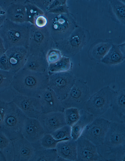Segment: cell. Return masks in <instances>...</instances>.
Returning a JSON list of instances; mask_svg holds the SVG:
<instances>
[{
    "mask_svg": "<svg viewBox=\"0 0 125 161\" xmlns=\"http://www.w3.org/2000/svg\"><path fill=\"white\" fill-rule=\"evenodd\" d=\"M11 101L28 117L37 119L42 113L39 98L15 93Z\"/></svg>",
    "mask_w": 125,
    "mask_h": 161,
    "instance_id": "8",
    "label": "cell"
},
{
    "mask_svg": "<svg viewBox=\"0 0 125 161\" xmlns=\"http://www.w3.org/2000/svg\"><path fill=\"white\" fill-rule=\"evenodd\" d=\"M124 44L118 45L113 44L108 52L101 60V62L110 65H115L123 62L125 59Z\"/></svg>",
    "mask_w": 125,
    "mask_h": 161,
    "instance_id": "21",
    "label": "cell"
},
{
    "mask_svg": "<svg viewBox=\"0 0 125 161\" xmlns=\"http://www.w3.org/2000/svg\"><path fill=\"white\" fill-rule=\"evenodd\" d=\"M1 150L0 149V161H7L4 154Z\"/></svg>",
    "mask_w": 125,
    "mask_h": 161,
    "instance_id": "37",
    "label": "cell"
},
{
    "mask_svg": "<svg viewBox=\"0 0 125 161\" xmlns=\"http://www.w3.org/2000/svg\"><path fill=\"white\" fill-rule=\"evenodd\" d=\"M8 102L0 99V127L3 122L7 110Z\"/></svg>",
    "mask_w": 125,
    "mask_h": 161,
    "instance_id": "32",
    "label": "cell"
},
{
    "mask_svg": "<svg viewBox=\"0 0 125 161\" xmlns=\"http://www.w3.org/2000/svg\"><path fill=\"white\" fill-rule=\"evenodd\" d=\"M37 119L41 124L45 133L51 134L66 125L63 112L42 113Z\"/></svg>",
    "mask_w": 125,
    "mask_h": 161,
    "instance_id": "14",
    "label": "cell"
},
{
    "mask_svg": "<svg viewBox=\"0 0 125 161\" xmlns=\"http://www.w3.org/2000/svg\"><path fill=\"white\" fill-rule=\"evenodd\" d=\"M71 127L66 125L51 134L55 139L61 140L66 138H71Z\"/></svg>",
    "mask_w": 125,
    "mask_h": 161,
    "instance_id": "29",
    "label": "cell"
},
{
    "mask_svg": "<svg viewBox=\"0 0 125 161\" xmlns=\"http://www.w3.org/2000/svg\"><path fill=\"white\" fill-rule=\"evenodd\" d=\"M25 5L18 1L10 3L5 10L6 18L15 23H23L27 18Z\"/></svg>",
    "mask_w": 125,
    "mask_h": 161,
    "instance_id": "17",
    "label": "cell"
},
{
    "mask_svg": "<svg viewBox=\"0 0 125 161\" xmlns=\"http://www.w3.org/2000/svg\"><path fill=\"white\" fill-rule=\"evenodd\" d=\"M110 122L105 118L97 117L87 125L81 136L97 146L103 145Z\"/></svg>",
    "mask_w": 125,
    "mask_h": 161,
    "instance_id": "7",
    "label": "cell"
},
{
    "mask_svg": "<svg viewBox=\"0 0 125 161\" xmlns=\"http://www.w3.org/2000/svg\"><path fill=\"white\" fill-rule=\"evenodd\" d=\"M39 99L42 113L64 112L65 108L62 101L49 87L42 93Z\"/></svg>",
    "mask_w": 125,
    "mask_h": 161,
    "instance_id": "12",
    "label": "cell"
},
{
    "mask_svg": "<svg viewBox=\"0 0 125 161\" xmlns=\"http://www.w3.org/2000/svg\"><path fill=\"white\" fill-rule=\"evenodd\" d=\"M15 73L0 69V93L10 89L11 83Z\"/></svg>",
    "mask_w": 125,
    "mask_h": 161,
    "instance_id": "28",
    "label": "cell"
},
{
    "mask_svg": "<svg viewBox=\"0 0 125 161\" xmlns=\"http://www.w3.org/2000/svg\"><path fill=\"white\" fill-rule=\"evenodd\" d=\"M76 141L78 161H103L97 146L89 140L81 136Z\"/></svg>",
    "mask_w": 125,
    "mask_h": 161,
    "instance_id": "10",
    "label": "cell"
},
{
    "mask_svg": "<svg viewBox=\"0 0 125 161\" xmlns=\"http://www.w3.org/2000/svg\"><path fill=\"white\" fill-rule=\"evenodd\" d=\"M49 76L22 68L15 73L10 89L15 93L39 98L48 87Z\"/></svg>",
    "mask_w": 125,
    "mask_h": 161,
    "instance_id": "1",
    "label": "cell"
},
{
    "mask_svg": "<svg viewBox=\"0 0 125 161\" xmlns=\"http://www.w3.org/2000/svg\"><path fill=\"white\" fill-rule=\"evenodd\" d=\"M97 148L103 161H125V144L113 147L102 145L97 146Z\"/></svg>",
    "mask_w": 125,
    "mask_h": 161,
    "instance_id": "16",
    "label": "cell"
},
{
    "mask_svg": "<svg viewBox=\"0 0 125 161\" xmlns=\"http://www.w3.org/2000/svg\"><path fill=\"white\" fill-rule=\"evenodd\" d=\"M10 142V141L6 136L0 132V149L7 147Z\"/></svg>",
    "mask_w": 125,
    "mask_h": 161,
    "instance_id": "33",
    "label": "cell"
},
{
    "mask_svg": "<svg viewBox=\"0 0 125 161\" xmlns=\"http://www.w3.org/2000/svg\"><path fill=\"white\" fill-rule=\"evenodd\" d=\"M27 117L11 101L8 102L7 110L0 132L11 141L22 135V131Z\"/></svg>",
    "mask_w": 125,
    "mask_h": 161,
    "instance_id": "2",
    "label": "cell"
},
{
    "mask_svg": "<svg viewBox=\"0 0 125 161\" xmlns=\"http://www.w3.org/2000/svg\"><path fill=\"white\" fill-rule=\"evenodd\" d=\"M63 57L60 51L53 50L48 51L46 57L49 65L54 64L61 59Z\"/></svg>",
    "mask_w": 125,
    "mask_h": 161,
    "instance_id": "30",
    "label": "cell"
},
{
    "mask_svg": "<svg viewBox=\"0 0 125 161\" xmlns=\"http://www.w3.org/2000/svg\"><path fill=\"white\" fill-rule=\"evenodd\" d=\"M11 152L13 161H30L35 149L22 136L12 141Z\"/></svg>",
    "mask_w": 125,
    "mask_h": 161,
    "instance_id": "9",
    "label": "cell"
},
{
    "mask_svg": "<svg viewBox=\"0 0 125 161\" xmlns=\"http://www.w3.org/2000/svg\"><path fill=\"white\" fill-rule=\"evenodd\" d=\"M111 40L97 39L90 46L88 55L91 58L101 60L108 52L113 44Z\"/></svg>",
    "mask_w": 125,
    "mask_h": 161,
    "instance_id": "20",
    "label": "cell"
},
{
    "mask_svg": "<svg viewBox=\"0 0 125 161\" xmlns=\"http://www.w3.org/2000/svg\"><path fill=\"white\" fill-rule=\"evenodd\" d=\"M49 64L46 56L29 55L22 68L35 72L49 74Z\"/></svg>",
    "mask_w": 125,
    "mask_h": 161,
    "instance_id": "19",
    "label": "cell"
},
{
    "mask_svg": "<svg viewBox=\"0 0 125 161\" xmlns=\"http://www.w3.org/2000/svg\"><path fill=\"white\" fill-rule=\"evenodd\" d=\"M80 110L73 107L65 109L63 113L66 125L72 127L78 121L80 116Z\"/></svg>",
    "mask_w": 125,
    "mask_h": 161,
    "instance_id": "27",
    "label": "cell"
},
{
    "mask_svg": "<svg viewBox=\"0 0 125 161\" xmlns=\"http://www.w3.org/2000/svg\"><path fill=\"white\" fill-rule=\"evenodd\" d=\"M45 134L41 123L37 119L27 117L23 127L22 135L33 145L38 143Z\"/></svg>",
    "mask_w": 125,
    "mask_h": 161,
    "instance_id": "13",
    "label": "cell"
},
{
    "mask_svg": "<svg viewBox=\"0 0 125 161\" xmlns=\"http://www.w3.org/2000/svg\"><path fill=\"white\" fill-rule=\"evenodd\" d=\"M80 116L78 121L71 127V139L76 141L85 127L93 120L94 116L83 110H80Z\"/></svg>",
    "mask_w": 125,
    "mask_h": 161,
    "instance_id": "23",
    "label": "cell"
},
{
    "mask_svg": "<svg viewBox=\"0 0 125 161\" xmlns=\"http://www.w3.org/2000/svg\"><path fill=\"white\" fill-rule=\"evenodd\" d=\"M115 92L108 86L103 88L89 98L84 104L83 110L94 117H99L111 107Z\"/></svg>",
    "mask_w": 125,
    "mask_h": 161,
    "instance_id": "3",
    "label": "cell"
},
{
    "mask_svg": "<svg viewBox=\"0 0 125 161\" xmlns=\"http://www.w3.org/2000/svg\"><path fill=\"white\" fill-rule=\"evenodd\" d=\"M0 69L4 71H10V65L5 53L0 57Z\"/></svg>",
    "mask_w": 125,
    "mask_h": 161,
    "instance_id": "31",
    "label": "cell"
},
{
    "mask_svg": "<svg viewBox=\"0 0 125 161\" xmlns=\"http://www.w3.org/2000/svg\"><path fill=\"white\" fill-rule=\"evenodd\" d=\"M48 87L62 101L67 97L76 79L73 72L68 70L49 74Z\"/></svg>",
    "mask_w": 125,
    "mask_h": 161,
    "instance_id": "5",
    "label": "cell"
},
{
    "mask_svg": "<svg viewBox=\"0 0 125 161\" xmlns=\"http://www.w3.org/2000/svg\"><path fill=\"white\" fill-rule=\"evenodd\" d=\"M6 18L5 14H0V27Z\"/></svg>",
    "mask_w": 125,
    "mask_h": 161,
    "instance_id": "36",
    "label": "cell"
},
{
    "mask_svg": "<svg viewBox=\"0 0 125 161\" xmlns=\"http://www.w3.org/2000/svg\"><path fill=\"white\" fill-rule=\"evenodd\" d=\"M90 97L89 88L86 82L82 79L76 78L68 94L62 101V103L65 109L73 107L81 110Z\"/></svg>",
    "mask_w": 125,
    "mask_h": 161,
    "instance_id": "6",
    "label": "cell"
},
{
    "mask_svg": "<svg viewBox=\"0 0 125 161\" xmlns=\"http://www.w3.org/2000/svg\"><path fill=\"white\" fill-rule=\"evenodd\" d=\"M71 139V138H66L61 140H57L55 139L51 134L45 133L40 140L39 146L45 148H55L59 142Z\"/></svg>",
    "mask_w": 125,
    "mask_h": 161,
    "instance_id": "26",
    "label": "cell"
},
{
    "mask_svg": "<svg viewBox=\"0 0 125 161\" xmlns=\"http://www.w3.org/2000/svg\"><path fill=\"white\" fill-rule=\"evenodd\" d=\"M5 54L9 61L10 71L14 73L22 68L29 55L28 48L23 47H14L7 50Z\"/></svg>",
    "mask_w": 125,
    "mask_h": 161,
    "instance_id": "15",
    "label": "cell"
},
{
    "mask_svg": "<svg viewBox=\"0 0 125 161\" xmlns=\"http://www.w3.org/2000/svg\"><path fill=\"white\" fill-rule=\"evenodd\" d=\"M125 144V124L110 121L103 145L113 147Z\"/></svg>",
    "mask_w": 125,
    "mask_h": 161,
    "instance_id": "11",
    "label": "cell"
},
{
    "mask_svg": "<svg viewBox=\"0 0 125 161\" xmlns=\"http://www.w3.org/2000/svg\"><path fill=\"white\" fill-rule=\"evenodd\" d=\"M47 22L45 18L43 16H40L37 18L35 23L37 26L40 27H42L46 25Z\"/></svg>",
    "mask_w": 125,
    "mask_h": 161,
    "instance_id": "34",
    "label": "cell"
},
{
    "mask_svg": "<svg viewBox=\"0 0 125 161\" xmlns=\"http://www.w3.org/2000/svg\"><path fill=\"white\" fill-rule=\"evenodd\" d=\"M112 111L125 122V91L122 89L115 91L111 106Z\"/></svg>",
    "mask_w": 125,
    "mask_h": 161,
    "instance_id": "24",
    "label": "cell"
},
{
    "mask_svg": "<svg viewBox=\"0 0 125 161\" xmlns=\"http://www.w3.org/2000/svg\"><path fill=\"white\" fill-rule=\"evenodd\" d=\"M90 38L88 30L78 26L68 38L57 42L58 48L63 56H73L82 50Z\"/></svg>",
    "mask_w": 125,
    "mask_h": 161,
    "instance_id": "4",
    "label": "cell"
},
{
    "mask_svg": "<svg viewBox=\"0 0 125 161\" xmlns=\"http://www.w3.org/2000/svg\"><path fill=\"white\" fill-rule=\"evenodd\" d=\"M56 149L58 156L65 161H78L76 141L71 139L60 141Z\"/></svg>",
    "mask_w": 125,
    "mask_h": 161,
    "instance_id": "18",
    "label": "cell"
},
{
    "mask_svg": "<svg viewBox=\"0 0 125 161\" xmlns=\"http://www.w3.org/2000/svg\"><path fill=\"white\" fill-rule=\"evenodd\" d=\"M6 51L3 40L0 36V57L5 53Z\"/></svg>",
    "mask_w": 125,
    "mask_h": 161,
    "instance_id": "35",
    "label": "cell"
},
{
    "mask_svg": "<svg viewBox=\"0 0 125 161\" xmlns=\"http://www.w3.org/2000/svg\"><path fill=\"white\" fill-rule=\"evenodd\" d=\"M108 12L113 21L125 24V4L122 0H109Z\"/></svg>",
    "mask_w": 125,
    "mask_h": 161,
    "instance_id": "22",
    "label": "cell"
},
{
    "mask_svg": "<svg viewBox=\"0 0 125 161\" xmlns=\"http://www.w3.org/2000/svg\"><path fill=\"white\" fill-rule=\"evenodd\" d=\"M58 157L56 148L40 147L36 149L30 161H56Z\"/></svg>",
    "mask_w": 125,
    "mask_h": 161,
    "instance_id": "25",
    "label": "cell"
}]
</instances>
